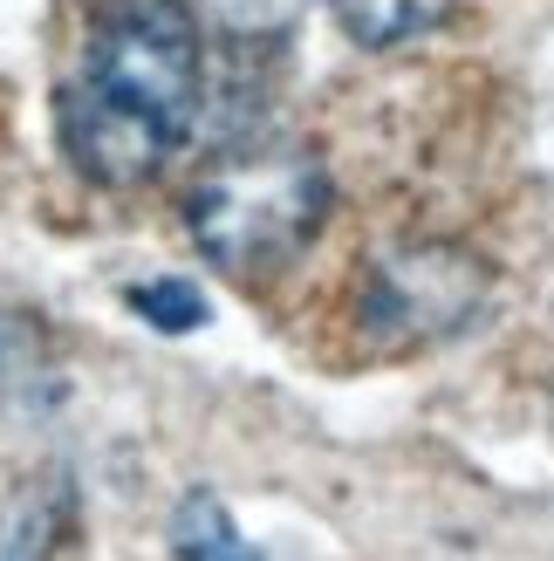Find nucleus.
<instances>
[{"instance_id": "3", "label": "nucleus", "mask_w": 554, "mask_h": 561, "mask_svg": "<svg viewBox=\"0 0 554 561\" xmlns=\"http://www.w3.org/2000/svg\"><path fill=\"white\" fill-rule=\"evenodd\" d=\"M486 301V261L465 254L452 240H411L397 254H383L363 280V322L383 350H411V343H438L459 335Z\"/></svg>"}, {"instance_id": "5", "label": "nucleus", "mask_w": 554, "mask_h": 561, "mask_svg": "<svg viewBox=\"0 0 554 561\" xmlns=\"http://www.w3.org/2000/svg\"><path fill=\"white\" fill-rule=\"evenodd\" d=\"M164 541H172L178 561H267L254 541L240 535L233 507L219 500L212 486H192L178 507H172V527H164Z\"/></svg>"}, {"instance_id": "1", "label": "nucleus", "mask_w": 554, "mask_h": 561, "mask_svg": "<svg viewBox=\"0 0 554 561\" xmlns=\"http://www.w3.org/2000/svg\"><path fill=\"white\" fill-rule=\"evenodd\" d=\"M206 103V27L192 0H96L76 76L55 96L62 158L103 192L158 179Z\"/></svg>"}, {"instance_id": "4", "label": "nucleus", "mask_w": 554, "mask_h": 561, "mask_svg": "<svg viewBox=\"0 0 554 561\" xmlns=\"http://www.w3.org/2000/svg\"><path fill=\"white\" fill-rule=\"evenodd\" d=\"M76 520V486L69 472H35L0 500V561H55Z\"/></svg>"}, {"instance_id": "2", "label": "nucleus", "mask_w": 554, "mask_h": 561, "mask_svg": "<svg viewBox=\"0 0 554 561\" xmlns=\"http://www.w3.org/2000/svg\"><path fill=\"white\" fill-rule=\"evenodd\" d=\"M328 206H336V179H328L322 151L301 137H261V145L227 151L192 185L185 233L212 267L246 280L288 267L322 233Z\"/></svg>"}, {"instance_id": "7", "label": "nucleus", "mask_w": 554, "mask_h": 561, "mask_svg": "<svg viewBox=\"0 0 554 561\" xmlns=\"http://www.w3.org/2000/svg\"><path fill=\"white\" fill-rule=\"evenodd\" d=\"M130 301V316L137 322H151L158 335H192V329H206V295H199V280H185V274H158V280H130L124 288Z\"/></svg>"}, {"instance_id": "6", "label": "nucleus", "mask_w": 554, "mask_h": 561, "mask_svg": "<svg viewBox=\"0 0 554 561\" xmlns=\"http://www.w3.org/2000/svg\"><path fill=\"white\" fill-rule=\"evenodd\" d=\"M328 14L363 48H404L452 14V0H328Z\"/></svg>"}]
</instances>
